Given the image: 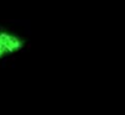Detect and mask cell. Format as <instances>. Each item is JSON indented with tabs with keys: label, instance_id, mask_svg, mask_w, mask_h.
I'll use <instances>...</instances> for the list:
<instances>
[{
	"label": "cell",
	"instance_id": "6da1fadb",
	"mask_svg": "<svg viewBox=\"0 0 125 115\" xmlns=\"http://www.w3.org/2000/svg\"><path fill=\"white\" fill-rule=\"evenodd\" d=\"M29 46L25 33L0 24V64L22 53Z\"/></svg>",
	"mask_w": 125,
	"mask_h": 115
}]
</instances>
